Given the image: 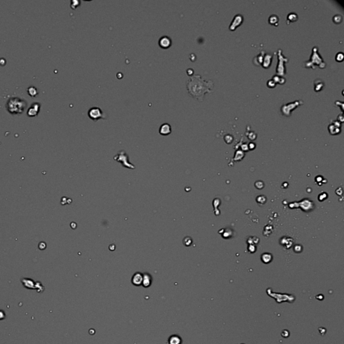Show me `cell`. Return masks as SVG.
<instances>
[{
  "instance_id": "1",
  "label": "cell",
  "mask_w": 344,
  "mask_h": 344,
  "mask_svg": "<svg viewBox=\"0 0 344 344\" xmlns=\"http://www.w3.org/2000/svg\"><path fill=\"white\" fill-rule=\"evenodd\" d=\"M213 86V81L204 80L199 75L192 76L187 82L189 94L200 102H202L204 94L212 91Z\"/></svg>"
},
{
  "instance_id": "2",
  "label": "cell",
  "mask_w": 344,
  "mask_h": 344,
  "mask_svg": "<svg viewBox=\"0 0 344 344\" xmlns=\"http://www.w3.org/2000/svg\"><path fill=\"white\" fill-rule=\"evenodd\" d=\"M27 106V102L18 97L10 98L6 103V109L12 114H20L24 112Z\"/></svg>"
},
{
  "instance_id": "3",
  "label": "cell",
  "mask_w": 344,
  "mask_h": 344,
  "mask_svg": "<svg viewBox=\"0 0 344 344\" xmlns=\"http://www.w3.org/2000/svg\"><path fill=\"white\" fill-rule=\"evenodd\" d=\"M313 65H319L320 68H324L325 67V63L318 53V48L316 47H314L313 49L311 59L306 63V67H313L314 69Z\"/></svg>"
},
{
  "instance_id": "4",
  "label": "cell",
  "mask_w": 344,
  "mask_h": 344,
  "mask_svg": "<svg viewBox=\"0 0 344 344\" xmlns=\"http://www.w3.org/2000/svg\"><path fill=\"white\" fill-rule=\"evenodd\" d=\"M278 63L276 68V73L278 75L284 77L286 75L285 63L288 61V59L283 56L281 49H279L278 51Z\"/></svg>"
},
{
  "instance_id": "5",
  "label": "cell",
  "mask_w": 344,
  "mask_h": 344,
  "mask_svg": "<svg viewBox=\"0 0 344 344\" xmlns=\"http://www.w3.org/2000/svg\"><path fill=\"white\" fill-rule=\"evenodd\" d=\"M88 115L89 118L94 122L98 121L100 119H106V114L99 107H91L88 110Z\"/></svg>"
},
{
  "instance_id": "6",
  "label": "cell",
  "mask_w": 344,
  "mask_h": 344,
  "mask_svg": "<svg viewBox=\"0 0 344 344\" xmlns=\"http://www.w3.org/2000/svg\"><path fill=\"white\" fill-rule=\"evenodd\" d=\"M303 104L304 102L303 100H296L295 102H291V103L290 102V103L283 104L282 106L281 107V112L284 116H289L291 114L292 111Z\"/></svg>"
},
{
  "instance_id": "7",
  "label": "cell",
  "mask_w": 344,
  "mask_h": 344,
  "mask_svg": "<svg viewBox=\"0 0 344 344\" xmlns=\"http://www.w3.org/2000/svg\"><path fill=\"white\" fill-rule=\"evenodd\" d=\"M114 160H116L120 162V163H121L124 167H126V168L131 169L135 168V167L128 162V155H127V154L124 151L119 152V153L114 157Z\"/></svg>"
},
{
  "instance_id": "8",
  "label": "cell",
  "mask_w": 344,
  "mask_h": 344,
  "mask_svg": "<svg viewBox=\"0 0 344 344\" xmlns=\"http://www.w3.org/2000/svg\"><path fill=\"white\" fill-rule=\"evenodd\" d=\"M40 109H41V104L38 102H34L31 104L27 110V115L29 117H35L38 114Z\"/></svg>"
},
{
  "instance_id": "9",
  "label": "cell",
  "mask_w": 344,
  "mask_h": 344,
  "mask_svg": "<svg viewBox=\"0 0 344 344\" xmlns=\"http://www.w3.org/2000/svg\"><path fill=\"white\" fill-rule=\"evenodd\" d=\"M341 123L339 121L335 120L333 122V123H331L329 125L328 129L329 131V133L331 134H337L340 133L341 129Z\"/></svg>"
},
{
  "instance_id": "10",
  "label": "cell",
  "mask_w": 344,
  "mask_h": 344,
  "mask_svg": "<svg viewBox=\"0 0 344 344\" xmlns=\"http://www.w3.org/2000/svg\"><path fill=\"white\" fill-rule=\"evenodd\" d=\"M242 22H243V16L240 14L236 15V16L234 17L230 26H229V29H230L231 30H235L236 28H237Z\"/></svg>"
},
{
  "instance_id": "11",
  "label": "cell",
  "mask_w": 344,
  "mask_h": 344,
  "mask_svg": "<svg viewBox=\"0 0 344 344\" xmlns=\"http://www.w3.org/2000/svg\"><path fill=\"white\" fill-rule=\"evenodd\" d=\"M159 45L161 49H168L171 45V40L169 37L167 36H162L159 41Z\"/></svg>"
},
{
  "instance_id": "12",
  "label": "cell",
  "mask_w": 344,
  "mask_h": 344,
  "mask_svg": "<svg viewBox=\"0 0 344 344\" xmlns=\"http://www.w3.org/2000/svg\"><path fill=\"white\" fill-rule=\"evenodd\" d=\"M131 282L134 286H141L143 282V274L141 272H136L134 274L131 279Z\"/></svg>"
},
{
  "instance_id": "13",
  "label": "cell",
  "mask_w": 344,
  "mask_h": 344,
  "mask_svg": "<svg viewBox=\"0 0 344 344\" xmlns=\"http://www.w3.org/2000/svg\"><path fill=\"white\" fill-rule=\"evenodd\" d=\"M171 133V127L168 123H164L159 128V133L161 135H169Z\"/></svg>"
},
{
  "instance_id": "14",
  "label": "cell",
  "mask_w": 344,
  "mask_h": 344,
  "mask_svg": "<svg viewBox=\"0 0 344 344\" xmlns=\"http://www.w3.org/2000/svg\"><path fill=\"white\" fill-rule=\"evenodd\" d=\"M152 277L149 273H144L143 274V282L142 286L144 288H148L151 285Z\"/></svg>"
},
{
  "instance_id": "15",
  "label": "cell",
  "mask_w": 344,
  "mask_h": 344,
  "mask_svg": "<svg viewBox=\"0 0 344 344\" xmlns=\"http://www.w3.org/2000/svg\"><path fill=\"white\" fill-rule=\"evenodd\" d=\"M272 57L273 55L271 54H269V53H266L264 54V57H263V62H262V67H264V68H268L270 66L271 63V60H272Z\"/></svg>"
},
{
  "instance_id": "16",
  "label": "cell",
  "mask_w": 344,
  "mask_h": 344,
  "mask_svg": "<svg viewBox=\"0 0 344 344\" xmlns=\"http://www.w3.org/2000/svg\"><path fill=\"white\" fill-rule=\"evenodd\" d=\"M264 54H265V51H262L260 54H258V56H256L255 58H254V59H253L254 63L257 65H260L262 64Z\"/></svg>"
},
{
  "instance_id": "17",
  "label": "cell",
  "mask_w": 344,
  "mask_h": 344,
  "mask_svg": "<svg viewBox=\"0 0 344 344\" xmlns=\"http://www.w3.org/2000/svg\"><path fill=\"white\" fill-rule=\"evenodd\" d=\"M314 84H315V90L316 92L320 91L321 89H323L324 87V82L319 79H316L314 82Z\"/></svg>"
},
{
  "instance_id": "18",
  "label": "cell",
  "mask_w": 344,
  "mask_h": 344,
  "mask_svg": "<svg viewBox=\"0 0 344 344\" xmlns=\"http://www.w3.org/2000/svg\"><path fill=\"white\" fill-rule=\"evenodd\" d=\"M181 340L178 335H172L169 338V344H181Z\"/></svg>"
},
{
  "instance_id": "19",
  "label": "cell",
  "mask_w": 344,
  "mask_h": 344,
  "mask_svg": "<svg viewBox=\"0 0 344 344\" xmlns=\"http://www.w3.org/2000/svg\"><path fill=\"white\" fill-rule=\"evenodd\" d=\"M272 79L276 83L284 84L286 82V79L284 78V77L283 76L278 75H277V74L273 76Z\"/></svg>"
},
{
  "instance_id": "20",
  "label": "cell",
  "mask_w": 344,
  "mask_h": 344,
  "mask_svg": "<svg viewBox=\"0 0 344 344\" xmlns=\"http://www.w3.org/2000/svg\"><path fill=\"white\" fill-rule=\"evenodd\" d=\"M268 21L270 24L274 25V26H278L279 22V18L276 14H272L270 16V18L268 19Z\"/></svg>"
},
{
  "instance_id": "21",
  "label": "cell",
  "mask_w": 344,
  "mask_h": 344,
  "mask_svg": "<svg viewBox=\"0 0 344 344\" xmlns=\"http://www.w3.org/2000/svg\"><path fill=\"white\" fill-rule=\"evenodd\" d=\"M27 91H28V95L32 97V98H34V97H36L38 94V90H37V89L35 88V87H34V86L29 87V88H28V89H27Z\"/></svg>"
},
{
  "instance_id": "22",
  "label": "cell",
  "mask_w": 344,
  "mask_h": 344,
  "mask_svg": "<svg viewBox=\"0 0 344 344\" xmlns=\"http://www.w3.org/2000/svg\"><path fill=\"white\" fill-rule=\"evenodd\" d=\"M271 259H272V256H271V255L270 253H266L262 254V255H261V260H262L263 262H264L265 263H268L269 262H270Z\"/></svg>"
},
{
  "instance_id": "23",
  "label": "cell",
  "mask_w": 344,
  "mask_h": 344,
  "mask_svg": "<svg viewBox=\"0 0 344 344\" xmlns=\"http://www.w3.org/2000/svg\"><path fill=\"white\" fill-rule=\"evenodd\" d=\"M298 20V15L296 14V13H294V12H292V13H290L287 16V21L288 22H296Z\"/></svg>"
},
{
  "instance_id": "24",
  "label": "cell",
  "mask_w": 344,
  "mask_h": 344,
  "mask_svg": "<svg viewBox=\"0 0 344 344\" xmlns=\"http://www.w3.org/2000/svg\"><path fill=\"white\" fill-rule=\"evenodd\" d=\"M333 20L336 24L340 23V22L342 21V16H341V15H339V14L335 15V16L333 18Z\"/></svg>"
},
{
  "instance_id": "25",
  "label": "cell",
  "mask_w": 344,
  "mask_h": 344,
  "mask_svg": "<svg viewBox=\"0 0 344 344\" xmlns=\"http://www.w3.org/2000/svg\"><path fill=\"white\" fill-rule=\"evenodd\" d=\"M335 59H336V61H339V62L342 61L343 59V53H341V52H340V53H337V54H336V56H335Z\"/></svg>"
},
{
  "instance_id": "26",
  "label": "cell",
  "mask_w": 344,
  "mask_h": 344,
  "mask_svg": "<svg viewBox=\"0 0 344 344\" xmlns=\"http://www.w3.org/2000/svg\"><path fill=\"white\" fill-rule=\"evenodd\" d=\"M276 83L274 82V81L273 79H270V80H268L267 82V85L269 88H274V87L276 86Z\"/></svg>"
},
{
  "instance_id": "27",
  "label": "cell",
  "mask_w": 344,
  "mask_h": 344,
  "mask_svg": "<svg viewBox=\"0 0 344 344\" xmlns=\"http://www.w3.org/2000/svg\"><path fill=\"white\" fill-rule=\"evenodd\" d=\"M256 134L254 133V132H250V133H249L248 134V138L250 139V140H254V139H256Z\"/></svg>"
},
{
  "instance_id": "28",
  "label": "cell",
  "mask_w": 344,
  "mask_h": 344,
  "mask_svg": "<svg viewBox=\"0 0 344 344\" xmlns=\"http://www.w3.org/2000/svg\"><path fill=\"white\" fill-rule=\"evenodd\" d=\"M225 140L227 143H231L233 141V137L231 135H226L225 136Z\"/></svg>"
},
{
  "instance_id": "29",
  "label": "cell",
  "mask_w": 344,
  "mask_h": 344,
  "mask_svg": "<svg viewBox=\"0 0 344 344\" xmlns=\"http://www.w3.org/2000/svg\"><path fill=\"white\" fill-rule=\"evenodd\" d=\"M261 200H260V199H259L258 198H257V200H258V203H260V202H261V203H262V204H263V203L265 202L266 201V197L264 196H261Z\"/></svg>"
},
{
  "instance_id": "30",
  "label": "cell",
  "mask_w": 344,
  "mask_h": 344,
  "mask_svg": "<svg viewBox=\"0 0 344 344\" xmlns=\"http://www.w3.org/2000/svg\"><path fill=\"white\" fill-rule=\"evenodd\" d=\"M255 144H254L253 143H249V145H248V147H249V149H254V148H255Z\"/></svg>"
},
{
  "instance_id": "31",
  "label": "cell",
  "mask_w": 344,
  "mask_h": 344,
  "mask_svg": "<svg viewBox=\"0 0 344 344\" xmlns=\"http://www.w3.org/2000/svg\"><path fill=\"white\" fill-rule=\"evenodd\" d=\"M241 344H244V343H241Z\"/></svg>"
}]
</instances>
